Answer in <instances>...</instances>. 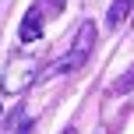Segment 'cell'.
<instances>
[{
  "mask_svg": "<svg viewBox=\"0 0 134 134\" xmlns=\"http://www.w3.org/2000/svg\"><path fill=\"white\" fill-rule=\"evenodd\" d=\"M92 46H95V25H92V21H81V25L74 28L71 49H67L60 60H53V67H49L46 74H67V71H74V67H81L85 57L92 53Z\"/></svg>",
  "mask_w": 134,
  "mask_h": 134,
  "instance_id": "6da1fadb",
  "label": "cell"
},
{
  "mask_svg": "<svg viewBox=\"0 0 134 134\" xmlns=\"http://www.w3.org/2000/svg\"><path fill=\"white\" fill-rule=\"evenodd\" d=\"M35 78H39V60H35V57H11V64L0 74V92L21 95V92L32 88Z\"/></svg>",
  "mask_w": 134,
  "mask_h": 134,
  "instance_id": "7a4b0ae2",
  "label": "cell"
},
{
  "mask_svg": "<svg viewBox=\"0 0 134 134\" xmlns=\"http://www.w3.org/2000/svg\"><path fill=\"white\" fill-rule=\"evenodd\" d=\"M18 39H21V42H35V39H42V11H39V7H32V11L21 18Z\"/></svg>",
  "mask_w": 134,
  "mask_h": 134,
  "instance_id": "3957f363",
  "label": "cell"
},
{
  "mask_svg": "<svg viewBox=\"0 0 134 134\" xmlns=\"http://www.w3.org/2000/svg\"><path fill=\"white\" fill-rule=\"evenodd\" d=\"M131 7H134V0H113L109 11H106V25H109V28H120L124 18L131 14Z\"/></svg>",
  "mask_w": 134,
  "mask_h": 134,
  "instance_id": "277c9868",
  "label": "cell"
},
{
  "mask_svg": "<svg viewBox=\"0 0 134 134\" xmlns=\"http://www.w3.org/2000/svg\"><path fill=\"white\" fill-rule=\"evenodd\" d=\"M131 88H134V67H131L127 74H124L120 81H113V88H109V92H113V95H127Z\"/></svg>",
  "mask_w": 134,
  "mask_h": 134,
  "instance_id": "5b68a950",
  "label": "cell"
},
{
  "mask_svg": "<svg viewBox=\"0 0 134 134\" xmlns=\"http://www.w3.org/2000/svg\"><path fill=\"white\" fill-rule=\"evenodd\" d=\"M64 134H78V131H74V127H67V131H64Z\"/></svg>",
  "mask_w": 134,
  "mask_h": 134,
  "instance_id": "8992f818",
  "label": "cell"
},
{
  "mask_svg": "<svg viewBox=\"0 0 134 134\" xmlns=\"http://www.w3.org/2000/svg\"><path fill=\"white\" fill-rule=\"evenodd\" d=\"M0 113H4V102H0Z\"/></svg>",
  "mask_w": 134,
  "mask_h": 134,
  "instance_id": "52a82bcc",
  "label": "cell"
}]
</instances>
